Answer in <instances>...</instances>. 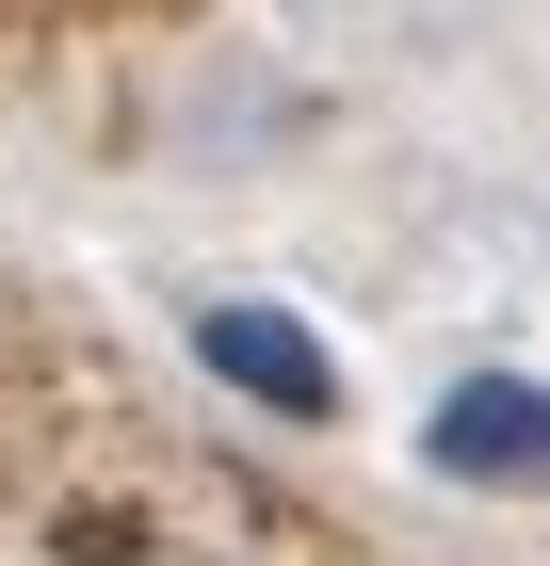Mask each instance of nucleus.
<instances>
[{"label": "nucleus", "instance_id": "nucleus-1", "mask_svg": "<svg viewBox=\"0 0 550 566\" xmlns=\"http://www.w3.org/2000/svg\"><path fill=\"white\" fill-rule=\"evenodd\" d=\"M195 340H211V373H243V389L292 405V421H324V405H340V356L308 340V324H276V307H211Z\"/></svg>", "mask_w": 550, "mask_h": 566}, {"label": "nucleus", "instance_id": "nucleus-2", "mask_svg": "<svg viewBox=\"0 0 550 566\" xmlns=\"http://www.w3.org/2000/svg\"><path fill=\"white\" fill-rule=\"evenodd\" d=\"M437 470H469V485L535 470V389H518V373H469V389L437 405Z\"/></svg>", "mask_w": 550, "mask_h": 566}]
</instances>
